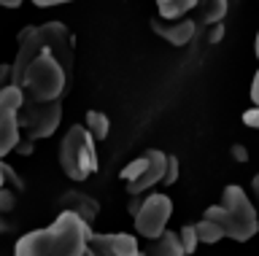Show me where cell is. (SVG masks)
<instances>
[{
  "label": "cell",
  "mask_w": 259,
  "mask_h": 256,
  "mask_svg": "<svg viewBox=\"0 0 259 256\" xmlns=\"http://www.w3.org/2000/svg\"><path fill=\"white\" fill-rule=\"evenodd\" d=\"M254 52H256V60H259V33H256V38H254Z\"/></svg>",
  "instance_id": "cell-30"
},
{
  "label": "cell",
  "mask_w": 259,
  "mask_h": 256,
  "mask_svg": "<svg viewBox=\"0 0 259 256\" xmlns=\"http://www.w3.org/2000/svg\"><path fill=\"white\" fill-rule=\"evenodd\" d=\"M84 127L89 130V135H92L95 143H97V140H105V138H108V132H111V119L105 116L103 111H89Z\"/></svg>",
  "instance_id": "cell-14"
},
{
  "label": "cell",
  "mask_w": 259,
  "mask_h": 256,
  "mask_svg": "<svg viewBox=\"0 0 259 256\" xmlns=\"http://www.w3.org/2000/svg\"><path fill=\"white\" fill-rule=\"evenodd\" d=\"M14 81V76H11V65H0V89L3 86H8Z\"/></svg>",
  "instance_id": "cell-23"
},
{
  "label": "cell",
  "mask_w": 259,
  "mask_h": 256,
  "mask_svg": "<svg viewBox=\"0 0 259 256\" xmlns=\"http://www.w3.org/2000/svg\"><path fill=\"white\" fill-rule=\"evenodd\" d=\"M243 122L248 127H254V130H259V108H248L246 114H243Z\"/></svg>",
  "instance_id": "cell-22"
},
{
  "label": "cell",
  "mask_w": 259,
  "mask_h": 256,
  "mask_svg": "<svg viewBox=\"0 0 259 256\" xmlns=\"http://www.w3.org/2000/svg\"><path fill=\"white\" fill-rule=\"evenodd\" d=\"M146 256H186L181 237L178 232H162L157 240H149V248H146Z\"/></svg>",
  "instance_id": "cell-11"
},
{
  "label": "cell",
  "mask_w": 259,
  "mask_h": 256,
  "mask_svg": "<svg viewBox=\"0 0 259 256\" xmlns=\"http://www.w3.org/2000/svg\"><path fill=\"white\" fill-rule=\"evenodd\" d=\"M251 189H254V194L259 197V175H254V181H251Z\"/></svg>",
  "instance_id": "cell-29"
},
{
  "label": "cell",
  "mask_w": 259,
  "mask_h": 256,
  "mask_svg": "<svg viewBox=\"0 0 259 256\" xmlns=\"http://www.w3.org/2000/svg\"><path fill=\"white\" fill-rule=\"evenodd\" d=\"M135 256H146V251H138V253H135Z\"/></svg>",
  "instance_id": "cell-31"
},
{
  "label": "cell",
  "mask_w": 259,
  "mask_h": 256,
  "mask_svg": "<svg viewBox=\"0 0 259 256\" xmlns=\"http://www.w3.org/2000/svg\"><path fill=\"white\" fill-rule=\"evenodd\" d=\"M173 216V199L167 194H149L135 211V232L146 240H157Z\"/></svg>",
  "instance_id": "cell-7"
},
{
  "label": "cell",
  "mask_w": 259,
  "mask_h": 256,
  "mask_svg": "<svg viewBox=\"0 0 259 256\" xmlns=\"http://www.w3.org/2000/svg\"><path fill=\"white\" fill-rule=\"evenodd\" d=\"M24 103H27V97H24L22 86H16L14 81L0 89V108H8V111H14V114H19L24 108Z\"/></svg>",
  "instance_id": "cell-15"
},
{
  "label": "cell",
  "mask_w": 259,
  "mask_h": 256,
  "mask_svg": "<svg viewBox=\"0 0 259 256\" xmlns=\"http://www.w3.org/2000/svg\"><path fill=\"white\" fill-rule=\"evenodd\" d=\"M197 6L202 25H219L227 17V0H200Z\"/></svg>",
  "instance_id": "cell-13"
},
{
  "label": "cell",
  "mask_w": 259,
  "mask_h": 256,
  "mask_svg": "<svg viewBox=\"0 0 259 256\" xmlns=\"http://www.w3.org/2000/svg\"><path fill=\"white\" fill-rule=\"evenodd\" d=\"M87 251L92 253V256H116L111 235H89V240H87Z\"/></svg>",
  "instance_id": "cell-18"
},
{
  "label": "cell",
  "mask_w": 259,
  "mask_h": 256,
  "mask_svg": "<svg viewBox=\"0 0 259 256\" xmlns=\"http://www.w3.org/2000/svg\"><path fill=\"white\" fill-rule=\"evenodd\" d=\"M178 237H181V245H184L186 256L194 253V248H197V243H200V237H197V229H194V224H186V227H184L181 232H178Z\"/></svg>",
  "instance_id": "cell-19"
},
{
  "label": "cell",
  "mask_w": 259,
  "mask_h": 256,
  "mask_svg": "<svg viewBox=\"0 0 259 256\" xmlns=\"http://www.w3.org/2000/svg\"><path fill=\"white\" fill-rule=\"evenodd\" d=\"M84 256H92V253H89V251H87V253H84Z\"/></svg>",
  "instance_id": "cell-32"
},
{
  "label": "cell",
  "mask_w": 259,
  "mask_h": 256,
  "mask_svg": "<svg viewBox=\"0 0 259 256\" xmlns=\"http://www.w3.org/2000/svg\"><path fill=\"white\" fill-rule=\"evenodd\" d=\"M205 219L216 221L224 229V237H232L238 243H246L259 232V216L254 202L248 199V194L240 186H224L222 191V202L210 205L205 211Z\"/></svg>",
  "instance_id": "cell-3"
},
{
  "label": "cell",
  "mask_w": 259,
  "mask_h": 256,
  "mask_svg": "<svg viewBox=\"0 0 259 256\" xmlns=\"http://www.w3.org/2000/svg\"><path fill=\"white\" fill-rule=\"evenodd\" d=\"M194 229H197L200 243H219V240L224 237V229L210 219H200L197 224H194Z\"/></svg>",
  "instance_id": "cell-17"
},
{
  "label": "cell",
  "mask_w": 259,
  "mask_h": 256,
  "mask_svg": "<svg viewBox=\"0 0 259 256\" xmlns=\"http://www.w3.org/2000/svg\"><path fill=\"white\" fill-rule=\"evenodd\" d=\"M14 202H16V197L11 194V191H8V189H0V213L6 216V213L14 208Z\"/></svg>",
  "instance_id": "cell-20"
},
{
  "label": "cell",
  "mask_w": 259,
  "mask_h": 256,
  "mask_svg": "<svg viewBox=\"0 0 259 256\" xmlns=\"http://www.w3.org/2000/svg\"><path fill=\"white\" fill-rule=\"evenodd\" d=\"M11 76L30 103L62 100L73 78V33L62 22L24 27L11 62Z\"/></svg>",
  "instance_id": "cell-1"
},
{
  "label": "cell",
  "mask_w": 259,
  "mask_h": 256,
  "mask_svg": "<svg viewBox=\"0 0 259 256\" xmlns=\"http://www.w3.org/2000/svg\"><path fill=\"white\" fill-rule=\"evenodd\" d=\"M165 170H167V154L159 148H149L121 170V178H124L130 194L138 197V194H143L146 189L157 186V183L165 178Z\"/></svg>",
  "instance_id": "cell-5"
},
{
  "label": "cell",
  "mask_w": 259,
  "mask_h": 256,
  "mask_svg": "<svg viewBox=\"0 0 259 256\" xmlns=\"http://www.w3.org/2000/svg\"><path fill=\"white\" fill-rule=\"evenodd\" d=\"M60 119H62V100H54V103H30L27 100L24 108L19 111L22 135L30 143L54 135V130L60 127Z\"/></svg>",
  "instance_id": "cell-6"
},
{
  "label": "cell",
  "mask_w": 259,
  "mask_h": 256,
  "mask_svg": "<svg viewBox=\"0 0 259 256\" xmlns=\"http://www.w3.org/2000/svg\"><path fill=\"white\" fill-rule=\"evenodd\" d=\"M60 167L70 181H87L97 170L95 138L84 124H73L60 143Z\"/></svg>",
  "instance_id": "cell-4"
},
{
  "label": "cell",
  "mask_w": 259,
  "mask_h": 256,
  "mask_svg": "<svg viewBox=\"0 0 259 256\" xmlns=\"http://www.w3.org/2000/svg\"><path fill=\"white\" fill-rule=\"evenodd\" d=\"M151 30L162 38V41H167L170 46H186L194 35H197V25H194V19H189V17H181V19L157 17V19H151Z\"/></svg>",
  "instance_id": "cell-8"
},
{
  "label": "cell",
  "mask_w": 259,
  "mask_h": 256,
  "mask_svg": "<svg viewBox=\"0 0 259 256\" xmlns=\"http://www.w3.org/2000/svg\"><path fill=\"white\" fill-rule=\"evenodd\" d=\"M251 103H254V108H259V70L254 73V81H251Z\"/></svg>",
  "instance_id": "cell-24"
},
{
  "label": "cell",
  "mask_w": 259,
  "mask_h": 256,
  "mask_svg": "<svg viewBox=\"0 0 259 256\" xmlns=\"http://www.w3.org/2000/svg\"><path fill=\"white\" fill-rule=\"evenodd\" d=\"M3 181H6V165H3V159H0V189H3Z\"/></svg>",
  "instance_id": "cell-28"
},
{
  "label": "cell",
  "mask_w": 259,
  "mask_h": 256,
  "mask_svg": "<svg viewBox=\"0 0 259 256\" xmlns=\"http://www.w3.org/2000/svg\"><path fill=\"white\" fill-rule=\"evenodd\" d=\"M92 227L76 213L62 211L46 229H32L16 240L14 256H84Z\"/></svg>",
  "instance_id": "cell-2"
},
{
  "label": "cell",
  "mask_w": 259,
  "mask_h": 256,
  "mask_svg": "<svg viewBox=\"0 0 259 256\" xmlns=\"http://www.w3.org/2000/svg\"><path fill=\"white\" fill-rule=\"evenodd\" d=\"M178 178V159L176 157H167V170H165V178L162 183H173Z\"/></svg>",
  "instance_id": "cell-21"
},
{
  "label": "cell",
  "mask_w": 259,
  "mask_h": 256,
  "mask_svg": "<svg viewBox=\"0 0 259 256\" xmlns=\"http://www.w3.org/2000/svg\"><path fill=\"white\" fill-rule=\"evenodd\" d=\"M38 9H49V6H62V3H73V0H32Z\"/></svg>",
  "instance_id": "cell-25"
},
{
  "label": "cell",
  "mask_w": 259,
  "mask_h": 256,
  "mask_svg": "<svg viewBox=\"0 0 259 256\" xmlns=\"http://www.w3.org/2000/svg\"><path fill=\"white\" fill-rule=\"evenodd\" d=\"M60 205H62V211H70V213H76L78 219H84L89 227H92V221L97 219V213H100V205H97L92 197L81 194V191H65Z\"/></svg>",
  "instance_id": "cell-10"
},
{
  "label": "cell",
  "mask_w": 259,
  "mask_h": 256,
  "mask_svg": "<svg viewBox=\"0 0 259 256\" xmlns=\"http://www.w3.org/2000/svg\"><path fill=\"white\" fill-rule=\"evenodd\" d=\"M232 151H235V157H238L240 162H246V148H243V146H235Z\"/></svg>",
  "instance_id": "cell-27"
},
{
  "label": "cell",
  "mask_w": 259,
  "mask_h": 256,
  "mask_svg": "<svg viewBox=\"0 0 259 256\" xmlns=\"http://www.w3.org/2000/svg\"><path fill=\"white\" fill-rule=\"evenodd\" d=\"M24 0H0V6H6V9H16V6H22Z\"/></svg>",
  "instance_id": "cell-26"
},
{
  "label": "cell",
  "mask_w": 259,
  "mask_h": 256,
  "mask_svg": "<svg viewBox=\"0 0 259 256\" xmlns=\"http://www.w3.org/2000/svg\"><path fill=\"white\" fill-rule=\"evenodd\" d=\"M111 240H113V251H116V256H135L138 251H141L138 237L127 235V232H113Z\"/></svg>",
  "instance_id": "cell-16"
},
{
  "label": "cell",
  "mask_w": 259,
  "mask_h": 256,
  "mask_svg": "<svg viewBox=\"0 0 259 256\" xmlns=\"http://www.w3.org/2000/svg\"><path fill=\"white\" fill-rule=\"evenodd\" d=\"M19 140H22L19 114H14V111H8V108H0V159L6 154H11V151L19 146Z\"/></svg>",
  "instance_id": "cell-9"
},
{
  "label": "cell",
  "mask_w": 259,
  "mask_h": 256,
  "mask_svg": "<svg viewBox=\"0 0 259 256\" xmlns=\"http://www.w3.org/2000/svg\"><path fill=\"white\" fill-rule=\"evenodd\" d=\"M200 0H157V11L162 19H181L186 17Z\"/></svg>",
  "instance_id": "cell-12"
}]
</instances>
